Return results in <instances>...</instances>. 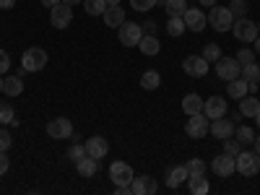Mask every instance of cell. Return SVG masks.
Returning <instances> with one entry per match:
<instances>
[{
	"mask_svg": "<svg viewBox=\"0 0 260 195\" xmlns=\"http://www.w3.org/2000/svg\"><path fill=\"white\" fill-rule=\"evenodd\" d=\"M257 110H260V102H257L255 94H247V96L240 99V112H242V117H255Z\"/></svg>",
	"mask_w": 260,
	"mask_h": 195,
	"instance_id": "cell-23",
	"label": "cell"
},
{
	"mask_svg": "<svg viewBox=\"0 0 260 195\" xmlns=\"http://www.w3.org/2000/svg\"><path fill=\"white\" fill-rule=\"evenodd\" d=\"M138 47H141L143 55H151V57L161 52V45H159V37L156 34H143L141 42H138Z\"/></svg>",
	"mask_w": 260,
	"mask_h": 195,
	"instance_id": "cell-20",
	"label": "cell"
},
{
	"mask_svg": "<svg viewBox=\"0 0 260 195\" xmlns=\"http://www.w3.org/2000/svg\"><path fill=\"white\" fill-rule=\"evenodd\" d=\"M208 127H211V120L203 112H195V115H190V120L185 125V133L190 138H195V141H201V138L208 136Z\"/></svg>",
	"mask_w": 260,
	"mask_h": 195,
	"instance_id": "cell-5",
	"label": "cell"
},
{
	"mask_svg": "<svg viewBox=\"0 0 260 195\" xmlns=\"http://www.w3.org/2000/svg\"><path fill=\"white\" fill-rule=\"evenodd\" d=\"M234 138L240 141L242 146H245V143H252V141H255V130L247 127V125H242V127H237V136H234Z\"/></svg>",
	"mask_w": 260,
	"mask_h": 195,
	"instance_id": "cell-32",
	"label": "cell"
},
{
	"mask_svg": "<svg viewBox=\"0 0 260 195\" xmlns=\"http://www.w3.org/2000/svg\"><path fill=\"white\" fill-rule=\"evenodd\" d=\"M255 52L260 55V34H257V39H255Z\"/></svg>",
	"mask_w": 260,
	"mask_h": 195,
	"instance_id": "cell-49",
	"label": "cell"
},
{
	"mask_svg": "<svg viewBox=\"0 0 260 195\" xmlns=\"http://www.w3.org/2000/svg\"><path fill=\"white\" fill-rule=\"evenodd\" d=\"M102 18H104V24L110 26V29H120V24L125 21V8H120V6H107L104 13H102Z\"/></svg>",
	"mask_w": 260,
	"mask_h": 195,
	"instance_id": "cell-18",
	"label": "cell"
},
{
	"mask_svg": "<svg viewBox=\"0 0 260 195\" xmlns=\"http://www.w3.org/2000/svg\"><path fill=\"white\" fill-rule=\"evenodd\" d=\"M110 180L117 185H130L133 182V167H130L127 161H112L110 164Z\"/></svg>",
	"mask_w": 260,
	"mask_h": 195,
	"instance_id": "cell-10",
	"label": "cell"
},
{
	"mask_svg": "<svg viewBox=\"0 0 260 195\" xmlns=\"http://www.w3.org/2000/svg\"><path fill=\"white\" fill-rule=\"evenodd\" d=\"M169 16H182L187 11V0H164Z\"/></svg>",
	"mask_w": 260,
	"mask_h": 195,
	"instance_id": "cell-31",
	"label": "cell"
},
{
	"mask_svg": "<svg viewBox=\"0 0 260 195\" xmlns=\"http://www.w3.org/2000/svg\"><path fill=\"white\" fill-rule=\"evenodd\" d=\"M117 37H120V45L125 47H138V42L143 37V26L141 24H133V21H122L120 29H117Z\"/></svg>",
	"mask_w": 260,
	"mask_h": 195,
	"instance_id": "cell-4",
	"label": "cell"
},
{
	"mask_svg": "<svg viewBox=\"0 0 260 195\" xmlns=\"http://www.w3.org/2000/svg\"><path fill=\"white\" fill-rule=\"evenodd\" d=\"M224 112H226V99L224 96H208L203 102V115L208 120H219V117H224Z\"/></svg>",
	"mask_w": 260,
	"mask_h": 195,
	"instance_id": "cell-13",
	"label": "cell"
},
{
	"mask_svg": "<svg viewBox=\"0 0 260 195\" xmlns=\"http://www.w3.org/2000/svg\"><path fill=\"white\" fill-rule=\"evenodd\" d=\"M62 3H68V6H78V3H83V0H62Z\"/></svg>",
	"mask_w": 260,
	"mask_h": 195,
	"instance_id": "cell-48",
	"label": "cell"
},
{
	"mask_svg": "<svg viewBox=\"0 0 260 195\" xmlns=\"http://www.w3.org/2000/svg\"><path fill=\"white\" fill-rule=\"evenodd\" d=\"M130 190H133V195H154L159 190V182L154 177H148V175H141V177H133Z\"/></svg>",
	"mask_w": 260,
	"mask_h": 195,
	"instance_id": "cell-14",
	"label": "cell"
},
{
	"mask_svg": "<svg viewBox=\"0 0 260 195\" xmlns=\"http://www.w3.org/2000/svg\"><path fill=\"white\" fill-rule=\"evenodd\" d=\"M257 34H260V24H257Z\"/></svg>",
	"mask_w": 260,
	"mask_h": 195,
	"instance_id": "cell-54",
	"label": "cell"
},
{
	"mask_svg": "<svg viewBox=\"0 0 260 195\" xmlns=\"http://www.w3.org/2000/svg\"><path fill=\"white\" fill-rule=\"evenodd\" d=\"M107 8V0H83V11L89 16H102Z\"/></svg>",
	"mask_w": 260,
	"mask_h": 195,
	"instance_id": "cell-30",
	"label": "cell"
},
{
	"mask_svg": "<svg viewBox=\"0 0 260 195\" xmlns=\"http://www.w3.org/2000/svg\"><path fill=\"white\" fill-rule=\"evenodd\" d=\"M164 182H167V187H180L182 182H187V167H185V164H182V167H172V169L167 172Z\"/></svg>",
	"mask_w": 260,
	"mask_h": 195,
	"instance_id": "cell-21",
	"label": "cell"
},
{
	"mask_svg": "<svg viewBox=\"0 0 260 195\" xmlns=\"http://www.w3.org/2000/svg\"><path fill=\"white\" fill-rule=\"evenodd\" d=\"M11 146H13V138H11L8 130L3 127V130H0V151H8Z\"/></svg>",
	"mask_w": 260,
	"mask_h": 195,
	"instance_id": "cell-41",
	"label": "cell"
},
{
	"mask_svg": "<svg viewBox=\"0 0 260 195\" xmlns=\"http://www.w3.org/2000/svg\"><path fill=\"white\" fill-rule=\"evenodd\" d=\"M206 18H208V24L213 26V31H221V34L224 31H232V26H234V13L229 8H221L219 3L211 8V13Z\"/></svg>",
	"mask_w": 260,
	"mask_h": 195,
	"instance_id": "cell-1",
	"label": "cell"
},
{
	"mask_svg": "<svg viewBox=\"0 0 260 195\" xmlns=\"http://www.w3.org/2000/svg\"><path fill=\"white\" fill-rule=\"evenodd\" d=\"M237 62H240V65L255 62V52L252 50H240V52H237Z\"/></svg>",
	"mask_w": 260,
	"mask_h": 195,
	"instance_id": "cell-40",
	"label": "cell"
},
{
	"mask_svg": "<svg viewBox=\"0 0 260 195\" xmlns=\"http://www.w3.org/2000/svg\"><path fill=\"white\" fill-rule=\"evenodd\" d=\"M208 133L213 138H219V141H226L234 136V122L226 120V117H219V120H211V127H208Z\"/></svg>",
	"mask_w": 260,
	"mask_h": 195,
	"instance_id": "cell-16",
	"label": "cell"
},
{
	"mask_svg": "<svg viewBox=\"0 0 260 195\" xmlns=\"http://www.w3.org/2000/svg\"><path fill=\"white\" fill-rule=\"evenodd\" d=\"M232 31H234V37L242 42V45H250V42H255L257 39V24H252L250 18H234V26H232Z\"/></svg>",
	"mask_w": 260,
	"mask_h": 195,
	"instance_id": "cell-6",
	"label": "cell"
},
{
	"mask_svg": "<svg viewBox=\"0 0 260 195\" xmlns=\"http://www.w3.org/2000/svg\"><path fill=\"white\" fill-rule=\"evenodd\" d=\"M185 21H182V16H169V21H167V34L169 37H182L185 34Z\"/></svg>",
	"mask_w": 260,
	"mask_h": 195,
	"instance_id": "cell-28",
	"label": "cell"
},
{
	"mask_svg": "<svg viewBox=\"0 0 260 195\" xmlns=\"http://www.w3.org/2000/svg\"><path fill=\"white\" fill-rule=\"evenodd\" d=\"M47 65V52L42 47H29L24 55H21V68L26 73H37Z\"/></svg>",
	"mask_w": 260,
	"mask_h": 195,
	"instance_id": "cell-3",
	"label": "cell"
},
{
	"mask_svg": "<svg viewBox=\"0 0 260 195\" xmlns=\"http://www.w3.org/2000/svg\"><path fill=\"white\" fill-rule=\"evenodd\" d=\"M216 76L221 81H234L242 76V65L237 62V57H219L216 60Z\"/></svg>",
	"mask_w": 260,
	"mask_h": 195,
	"instance_id": "cell-7",
	"label": "cell"
},
{
	"mask_svg": "<svg viewBox=\"0 0 260 195\" xmlns=\"http://www.w3.org/2000/svg\"><path fill=\"white\" fill-rule=\"evenodd\" d=\"M16 117H13V107L11 104H0V125H11Z\"/></svg>",
	"mask_w": 260,
	"mask_h": 195,
	"instance_id": "cell-38",
	"label": "cell"
},
{
	"mask_svg": "<svg viewBox=\"0 0 260 195\" xmlns=\"http://www.w3.org/2000/svg\"><path fill=\"white\" fill-rule=\"evenodd\" d=\"M16 6V0H0V11H11Z\"/></svg>",
	"mask_w": 260,
	"mask_h": 195,
	"instance_id": "cell-45",
	"label": "cell"
},
{
	"mask_svg": "<svg viewBox=\"0 0 260 195\" xmlns=\"http://www.w3.org/2000/svg\"><path fill=\"white\" fill-rule=\"evenodd\" d=\"M226 94H229L232 99H242V96L250 94V83H247L242 76L234 78V81H226Z\"/></svg>",
	"mask_w": 260,
	"mask_h": 195,
	"instance_id": "cell-19",
	"label": "cell"
},
{
	"mask_svg": "<svg viewBox=\"0 0 260 195\" xmlns=\"http://www.w3.org/2000/svg\"><path fill=\"white\" fill-rule=\"evenodd\" d=\"M234 161H237V172H240L242 177H255L260 172V154L257 151H240Z\"/></svg>",
	"mask_w": 260,
	"mask_h": 195,
	"instance_id": "cell-2",
	"label": "cell"
},
{
	"mask_svg": "<svg viewBox=\"0 0 260 195\" xmlns=\"http://www.w3.org/2000/svg\"><path fill=\"white\" fill-rule=\"evenodd\" d=\"M21 91H24L21 76H6V78H3V94H6V96H18Z\"/></svg>",
	"mask_w": 260,
	"mask_h": 195,
	"instance_id": "cell-25",
	"label": "cell"
},
{
	"mask_svg": "<svg viewBox=\"0 0 260 195\" xmlns=\"http://www.w3.org/2000/svg\"><path fill=\"white\" fill-rule=\"evenodd\" d=\"M143 34H156V24H154V21H146V24H143Z\"/></svg>",
	"mask_w": 260,
	"mask_h": 195,
	"instance_id": "cell-44",
	"label": "cell"
},
{
	"mask_svg": "<svg viewBox=\"0 0 260 195\" xmlns=\"http://www.w3.org/2000/svg\"><path fill=\"white\" fill-rule=\"evenodd\" d=\"M86 146V154H89V156H94V159H104L107 154H110V143H107L102 136H94V138H89V141H86L83 143Z\"/></svg>",
	"mask_w": 260,
	"mask_h": 195,
	"instance_id": "cell-17",
	"label": "cell"
},
{
	"mask_svg": "<svg viewBox=\"0 0 260 195\" xmlns=\"http://www.w3.org/2000/svg\"><path fill=\"white\" fill-rule=\"evenodd\" d=\"M237 156H232V154H219L213 161H211V167H213V175H219V177H232L234 175V169H237V161H234Z\"/></svg>",
	"mask_w": 260,
	"mask_h": 195,
	"instance_id": "cell-11",
	"label": "cell"
},
{
	"mask_svg": "<svg viewBox=\"0 0 260 195\" xmlns=\"http://www.w3.org/2000/svg\"><path fill=\"white\" fill-rule=\"evenodd\" d=\"M242 78H245L247 83H260V65H257V62L242 65Z\"/></svg>",
	"mask_w": 260,
	"mask_h": 195,
	"instance_id": "cell-29",
	"label": "cell"
},
{
	"mask_svg": "<svg viewBox=\"0 0 260 195\" xmlns=\"http://www.w3.org/2000/svg\"><path fill=\"white\" fill-rule=\"evenodd\" d=\"M47 136H50V138H55V141L73 136V122H71L68 117H57V120H50V122H47Z\"/></svg>",
	"mask_w": 260,
	"mask_h": 195,
	"instance_id": "cell-12",
	"label": "cell"
},
{
	"mask_svg": "<svg viewBox=\"0 0 260 195\" xmlns=\"http://www.w3.org/2000/svg\"><path fill=\"white\" fill-rule=\"evenodd\" d=\"M203 57H206L208 62H216V60L221 57V47H219V45H213V42H211V45H206V47H203Z\"/></svg>",
	"mask_w": 260,
	"mask_h": 195,
	"instance_id": "cell-33",
	"label": "cell"
},
{
	"mask_svg": "<svg viewBox=\"0 0 260 195\" xmlns=\"http://www.w3.org/2000/svg\"><path fill=\"white\" fill-rule=\"evenodd\" d=\"M122 0H107V6H120Z\"/></svg>",
	"mask_w": 260,
	"mask_h": 195,
	"instance_id": "cell-51",
	"label": "cell"
},
{
	"mask_svg": "<svg viewBox=\"0 0 260 195\" xmlns=\"http://www.w3.org/2000/svg\"><path fill=\"white\" fill-rule=\"evenodd\" d=\"M182 21H185V26L192 29V31H203L206 24H208V18H206V13L201 8H187L182 13Z\"/></svg>",
	"mask_w": 260,
	"mask_h": 195,
	"instance_id": "cell-15",
	"label": "cell"
},
{
	"mask_svg": "<svg viewBox=\"0 0 260 195\" xmlns=\"http://www.w3.org/2000/svg\"><path fill=\"white\" fill-rule=\"evenodd\" d=\"M8 169H11L8 151H0V177H3V175H8Z\"/></svg>",
	"mask_w": 260,
	"mask_h": 195,
	"instance_id": "cell-42",
	"label": "cell"
},
{
	"mask_svg": "<svg viewBox=\"0 0 260 195\" xmlns=\"http://www.w3.org/2000/svg\"><path fill=\"white\" fill-rule=\"evenodd\" d=\"M229 11L234 13V18H242V16L247 13V0H232Z\"/></svg>",
	"mask_w": 260,
	"mask_h": 195,
	"instance_id": "cell-35",
	"label": "cell"
},
{
	"mask_svg": "<svg viewBox=\"0 0 260 195\" xmlns=\"http://www.w3.org/2000/svg\"><path fill=\"white\" fill-rule=\"evenodd\" d=\"M76 169H78V175H81V177H94L96 172H99V159H94V156L86 154V156L76 164Z\"/></svg>",
	"mask_w": 260,
	"mask_h": 195,
	"instance_id": "cell-22",
	"label": "cell"
},
{
	"mask_svg": "<svg viewBox=\"0 0 260 195\" xmlns=\"http://www.w3.org/2000/svg\"><path fill=\"white\" fill-rule=\"evenodd\" d=\"M0 94H3V76H0Z\"/></svg>",
	"mask_w": 260,
	"mask_h": 195,
	"instance_id": "cell-53",
	"label": "cell"
},
{
	"mask_svg": "<svg viewBox=\"0 0 260 195\" xmlns=\"http://www.w3.org/2000/svg\"><path fill=\"white\" fill-rule=\"evenodd\" d=\"M141 86L146 91H156L159 86H161V76L156 73V71H146L143 76H141Z\"/></svg>",
	"mask_w": 260,
	"mask_h": 195,
	"instance_id": "cell-27",
	"label": "cell"
},
{
	"mask_svg": "<svg viewBox=\"0 0 260 195\" xmlns=\"http://www.w3.org/2000/svg\"><path fill=\"white\" fill-rule=\"evenodd\" d=\"M198 3H201V6H206V8H213L216 3H219V0H198Z\"/></svg>",
	"mask_w": 260,
	"mask_h": 195,
	"instance_id": "cell-47",
	"label": "cell"
},
{
	"mask_svg": "<svg viewBox=\"0 0 260 195\" xmlns=\"http://www.w3.org/2000/svg\"><path fill=\"white\" fill-rule=\"evenodd\" d=\"M182 112H187V115L203 112V99H201L198 94H187V96H182Z\"/></svg>",
	"mask_w": 260,
	"mask_h": 195,
	"instance_id": "cell-26",
	"label": "cell"
},
{
	"mask_svg": "<svg viewBox=\"0 0 260 195\" xmlns=\"http://www.w3.org/2000/svg\"><path fill=\"white\" fill-rule=\"evenodd\" d=\"M224 151H226V154H232V156H237L242 151V143L237 141V138H226L224 141Z\"/></svg>",
	"mask_w": 260,
	"mask_h": 195,
	"instance_id": "cell-39",
	"label": "cell"
},
{
	"mask_svg": "<svg viewBox=\"0 0 260 195\" xmlns=\"http://www.w3.org/2000/svg\"><path fill=\"white\" fill-rule=\"evenodd\" d=\"M83 156H86V146H83V143H76V146H71V151H68V161L78 164Z\"/></svg>",
	"mask_w": 260,
	"mask_h": 195,
	"instance_id": "cell-34",
	"label": "cell"
},
{
	"mask_svg": "<svg viewBox=\"0 0 260 195\" xmlns=\"http://www.w3.org/2000/svg\"><path fill=\"white\" fill-rule=\"evenodd\" d=\"M57 3H62V0H42V6H45V8H52V6H57Z\"/></svg>",
	"mask_w": 260,
	"mask_h": 195,
	"instance_id": "cell-46",
	"label": "cell"
},
{
	"mask_svg": "<svg viewBox=\"0 0 260 195\" xmlns=\"http://www.w3.org/2000/svg\"><path fill=\"white\" fill-rule=\"evenodd\" d=\"M156 6V0H130V8L138 11V13H146Z\"/></svg>",
	"mask_w": 260,
	"mask_h": 195,
	"instance_id": "cell-37",
	"label": "cell"
},
{
	"mask_svg": "<svg viewBox=\"0 0 260 195\" xmlns=\"http://www.w3.org/2000/svg\"><path fill=\"white\" fill-rule=\"evenodd\" d=\"M255 122H257V127H260V110H257V115H255Z\"/></svg>",
	"mask_w": 260,
	"mask_h": 195,
	"instance_id": "cell-52",
	"label": "cell"
},
{
	"mask_svg": "<svg viewBox=\"0 0 260 195\" xmlns=\"http://www.w3.org/2000/svg\"><path fill=\"white\" fill-rule=\"evenodd\" d=\"M187 187L192 195H206L208 192V180L206 175H187Z\"/></svg>",
	"mask_w": 260,
	"mask_h": 195,
	"instance_id": "cell-24",
	"label": "cell"
},
{
	"mask_svg": "<svg viewBox=\"0 0 260 195\" xmlns=\"http://www.w3.org/2000/svg\"><path fill=\"white\" fill-rule=\"evenodd\" d=\"M71 21H73V6H68V3L52 6V11H50V24H52L55 29H68Z\"/></svg>",
	"mask_w": 260,
	"mask_h": 195,
	"instance_id": "cell-8",
	"label": "cell"
},
{
	"mask_svg": "<svg viewBox=\"0 0 260 195\" xmlns=\"http://www.w3.org/2000/svg\"><path fill=\"white\" fill-rule=\"evenodd\" d=\"M208 60L203 57V55H190V57H185L182 60V71L187 73V76H192V78H203L206 73H208Z\"/></svg>",
	"mask_w": 260,
	"mask_h": 195,
	"instance_id": "cell-9",
	"label": "cell"
},
{
	"mask_svg": "<svg viewBox=\"0 0 260 195\" xmlns=\"http://www.w3.org/2000/svg\"><path fill=\"white\" fill-rule=\"evenodd\" d=\"M252 143H255V151H257V154H260V136H257V138H255Z\"/></svg>",
	"mask_w": 260,
	"mask_h": 195,
	"instance_id": "cell-50",
	"label": "cell"
},
{
	"mask_svg": "<svg viewBox=\"0 0 260 195\" xmlns=\"http://www.w3.org/2000/svg\"><path fill=\"white\" fill-rule=\"evenodd\" d=\"M185 167H187V175H203L206 172V161L203 159H190Z\"/></svg>",
	"mask_w": 260,
	"mask_h": 195,
	"instance_id": "cell-36",
	"label": "cell"
},
{
	"mask_svg": "<svg viewBox=\"0 0 260 195\" xmlns=\"http://www.w3.org/2000/svg\"><path fill=\"white\" fill-rule=\"evenodd\" d=\"M6 71H11V57L6 50H0V76H6Z\"/></svg>",
	"mask_w": 260,
	"mask_h": 195,
	"instance_id": "cell-43",
	"label": "cell"
}]
</instances>
